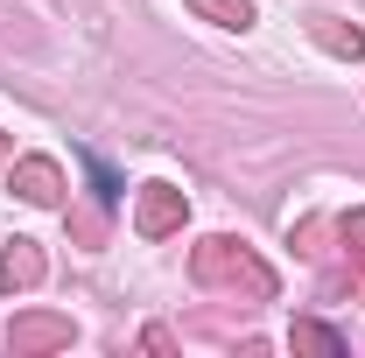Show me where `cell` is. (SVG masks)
<instances>
[{
    "label": "cell",
    "instance_id": "6da1fadb",
    "mask_svg": "<svg viewBox=\"0 0 365 358\" xmlns=\"http://www.w3.org/2000/svg\"><path fill=\"white\" fill-rule=\"evenodd\" d=\"M190 274H197V288H232V295L274 302V267L253 260V253H246L239 239H225V232H211V239L190 246Z\"/></svg>",
    "mask_w": 365,
    "mask_h": 358
},
{
    "label": "cell",
    "instance_id": "7a4b0ae2",
    "mask_svg": "<svg viewBox=\"0 0 365 358\" xmlns=\"http://www.w3.org/2000/svg\"><path fill=\"white\" fill-rule=\"evenodd\" d=\"M78 330H71V316L56 310H21L14 323H7V352L14 358H43V352H63Z\"/></svg>",
    "mask_w": 365,
    "mask_h": 358
},
{
    "label": "cell",
    "instance_id": "3957f363",
    "mask_svg": "<svg viewBox=\"0 0 365 358\" xmlns=\"http://www.w3.org/2000/svg\"><path fill=\"white\" fill-rule=\"evenodd\" d=\"M182 218H190V197H182L176 183H148L134 204V232L140 239H169V232H182Z\"/></svg>",
    "mask_w": 365,
    "mask_h": 358
},
{
    "label": "cell",
    "instance_id": "277c9868",
    "mask_svg": "<svg viewBox=\"0 0 365 358\" xmlns=\"http://www.w3.org/2000/svg\"><path fill=\"white\" fill-rule=\"evenodd\" d=\"M7 190H14V197H21V204H63V169H56V162H49V155H21V162H14V169H7Z\"/></svg>",
    "mask_w": 365,
    "mask_h": 358
},
{
    "label": "cell",
    "instance_id": "5b68a950",
    "mask_svg": "<svg viewBox=\"0 0 365 358\" xmlns=\"http://www.w3.org/2000/svg\"><path fill=\"white\" fill-rule=\"evenodd\" d=\"M36 281H43V246L36 239H7V253H0V295H21Z\"/></svg>",
    "mask_w": 365,
    "mask_h": 358
},
{
    "label": "cell",
    "instance_id": "8992f818",
    "mask_svg": "<svg viewBox=\"0 0 365 358\" xmlns=\"http://www.w3.org/2000/svg\"><path fill=\"white\" fill-rule=\"evenodd\" d=\"M309 43L330 49V56H344V63H359V56H365V29L337 21V14H309Z\"/></svg>",
    "mask_w": 365,
    "mask_h": 358
},
{
    "label": "cell",
    "instance_id": "52a82bcc",
    "mask_svg": "<svg viewBox=\"0 0 365 358\" xmlns=\"http://www.w3.org/2000/svg\"><path fill=\"white\" fill-rule=\"evenodd\" d=\"M190 7L218 29H253V0H190Z\"/></svg>",
    "mask_w": 365,
    "mask_h": 358
},
{
    "label": "cell",
    "instance_id": "ba28073f",
    "mask_svg": "<svg viewBox=\"0 0 365 358\" xmlns=\"http://www.w3.org/2000/svg\"><path fill=\"white\" fill-rule=\"evenodd\" d=\"M295 352H323V358H337V352H344V337H337V330H323V323H309V316H302V323H295Z\"/></svg>",
    "mask_w": 365,
    "mask_h": 358
},
{
    "label": "cell",
    "instance_id": "9c48e42d",
    "mask_svg": "<svg viewBox=\"0 0 365 358\" xmlns=\"http://www.w3.org/2000/svg\"><path fill=\"white\" fill-rule=\"evenodd\" d=\"M71 239H78V246H106V211L78 204V211H71Z\"/></svg>",
    "mask_w": 365,
    "mask_h": 358
},
{
    "label": "cell",
    "instance_id": "30bf717a",
    "mask_svg": "<svg viewBox=\"0 0 365 358\" xmlns=\"http://www.w3.org/2000/svg\"><path fill=\"white\" fill-rule=\"evenodd\" d=\"M337 232H344V253L359 260V274H365V211H344L337 218Z\"/></svg>",
    "mask_w": 365,
    "mask_h": 358
},
{
    "label": "cell",
    "instance_id": "8fae6325",
    "mask_svg": "<svg viewBox=\"0 0 365 358\" xmlns=\"http://www.w3.org/2000/svg\"><path fill=\"white\" fill-rule=\"evenodd\" d=\"M7 155H14V140H7V134H0V162H7Z\"/></svg>",
    "mask_w": 365,
    "mask_h": 358
}]
</instances>
